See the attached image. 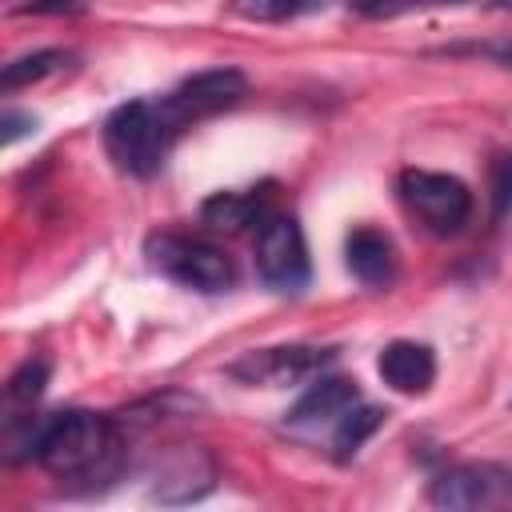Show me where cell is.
Listing matches in <instances>:
<instances>
[{
  "label": "cell",
  "mask_w": 512,
  "mask_h": 512,
  "mask_svg": "<svg viewBox=\"0 0 512 512\" xmlns=\"http://www.w3.org/2000/svg\"><path fill=\"white\" fill-rule=\"evenodd\" d=\"M492 8H504V12H512V0H492Z\"/></svg>",
  "instance_id": "obj_23"
},
{
  "label": "cell",
  "mask_w": 512,
  "mask_h": 512,
  "mask_svg": "<svg viewBox=\"0 0 512 512\" xmlns=\"http://www.w3.org/2000/svg\"><path fill=\"white\" fill-rule=\"evenodd\" d=\"M492 212L504 216L512 208V152H500L492 160Z\"/></svg>",
  "instance_id": "obj_19"
},
{
  "label": "cell",
  "mask_w": 512,
  "mask_h": 512,
  "mask_svg": "<svg viewBox=\"0 0 512 512\" xmlns=\"http://www.w3.org/2000/svg\"><path fill=\"white\" fill-rule=\"evenodd\" d=\"M332 360V348H312V344H284V348H256L244 352L240 360L228 364V376L240 384H260V388H280L316 376Z\"/></svg>",
  "instance_id": "obj_8"
},
{
  "label": "cell",
  "mask_w": 512,
  "mask_h": 512,
  "mask_svg": "<svg viewBox=\"0 0 512 512\" xmlns=\"http://www.w3.org/2000/svg\"><path fill=\"white\" fill-rule=\"evenodd\" d=\"M156 480L160 484L152 488V500H160V504H188V500H200L212 488L216 468H212V460L200 448H184V452H172L160 464Z\"/></svg>",
  "instance_id": "obj_12"
},
{
  "label": "cell",
  "mask_w": 512,
  "mask_h": 512,
  "mask_svg": "<svg viewBox=\"0 0 512 512\" xmlns=\"http://www.w3.org/2000/svg\"><path fill=\"white\" fill-rule=\"evenodd\" d=\"M352 12L368 16V20H392L416 8H432V4H460V0H344Z\"/></svg>",
  "instance_id": "obj_18"
},
{
  "label": "cell",
  "mask_w": 512,
  "mask_h": 512,
  "mask_svg": "<svg viewBox=\"0 0 512 512\" xmlns=\"http://www.w3.org/2000/svg\"><path fill=\"white\" fill-rule=\"evenodd\" d=\"M16 12H24V16H76V12H84V0H28Z\"/></svg>",
  "instance_id": "obj_21"
},
{
  "label": "cell",
  "mask_w": 512,
  "mask_h": 512,
  "mask_svg": "<svg viewBox=\"0 0 512 512\" xmlns=\"http://www.w3.org/2000/svg\"><path fill=\"white\" fill-rule=\"evenodd\" d=\"M320 0H228L232 16L252 20V24H280V20H296L304 12H312Z\"/></svg>",
  "instance_id": "obj_17"
},
{
  "label": "cell",
  "mask_w": 512,
  "mask_h": 512,
  "mask_svg": "<svg viewBox=\"0 0 512 512\" xmlns=\"http://www.w3.org/2000/svg\"><path fill=\"white\" fill-rule=\"evenodd\" d=\"M24 132H36V116H32V112L4 108V112H0V140H4V144H16Z\"/></svg>",
  "instance_id": "obj_20"
},
{
  "label": "cell",
  "mask_w": 512,
  "mask_h": 512,
  "mask_svg": "<svg viewBox=\"0 0 512 512\" xmlns=\"http://www.w3.org/2000/svg\"><path fill=\"white\" fill-rule=\"evenodd\" d=\"M344 264L364 288H388L396 280V244L388 232L360 224L344 240Z\"/></svg>",
  "instance_id": "obj_10"
},
{
  "label": "cell",
  "mask_w": 512,
  "mask_h": 512,
  "mask_svg": "<svg viewBox=\"0 0 512 512\" xmlns=\"http://www.w3.org/2000/svg\"><path fill=\"white\" fill-rule=\"evenodd\" d=\"M124 436L112 416L68 408L40 416L32 460L56 480H112L120 468Z\"/></svg>",
  "instance_id": "obj_1"
},
{
  "label": "cell",
  "mask_w": 512,
  "mask_h": 512,
  "mask_svg": "<svg viewBox=\"0 0 512 512\" xmlns=\"http://www.w3.org/2000/svg\"><path fill=\"white\" fill-rule=\"evenodd\" d=\"M248 80L240 68H204V72H192L188 80H180L164 100L160 108L168 112V120L176 128H188L192 120H204L228 104H236L244 96Z\"/></svg>",
  "instance_id": "obj_7"
},
{
  "label": "cell",
  "mask_w": 512,
  "mask_h": 512,
  "mask_svg": "<svg viewBox=\"0 0 512 512\" xmlns=\"http://www.w3.org/2000/svg\"><path fill=\"white\" fill-rule=\"evenodd\" d=\"M380 424H384V412H380L376 404H360V400H356V404L332 424V448H336V456L348 460Z\"/></svg>",
  "instance_id": "obj_15"
},
{
  "label": "cell",
  "mask_w": 512,
  "mask_h": 512,
  "mask_svg": "<svg viewBox=\"0 0 512 512\" xmlns=\"http://www.w3.org/2000/svg\"><path fill=\"white\" fill-rule=\"evenodd\" d=\"M360 400V388L356 380H344V376H320L288 412H284V424L304 432V428H320V424H336L352 404Z\"/></svg>",
  "instance_id": "obj_11"
},
{
  "label": "cell",
  "mask_w": 512,
  "mask_h": 512,
  "mask_svg": "<svg viewBox=\"0 0 512 512\" xmlns=\"http://www.w3.org/2000/svg\"><path fill=\"white\" fill-rule=\"evenodd\" d=\"M268 212V188H252V192H212L200 204V220L212 232H240L244 224L260 220Z\"/></svg>",
  "instance_id": "obj_13"
},
{
  "label": "cell",
  "mask_w": 512,
  "mask_h": 512,
  "mask_svg": "<svg viewBox=\"0 0 512 512\" xmlns=\"http://www.w3.org/2000/svg\"><path fill=\"white\" fill-rule=\"evenodd\" d=\"M252 260H256V276L272 292L296 296L300 288H308L312 264H308V244H304V228H300L296 216H288V212H264L256 220Z\"/></svg>",
  "instance_id": "obj_4"
},
{
  "label": "cell",
  "mask_w": 512,
  "mask_h": 512,
  "mask_svg": "<svg viewBox=\"0 0 512 512\" xmlns=\"http://www.w3.org/2000/svg\"><path fill=\"white\" fill-rule=\"evenodd\" d=\"M376 372L380 380L400 392V396H420L432 388L436 380V352L420 340H392L384 344V352L376 356Z\"/></svg>",
  "instance_id": "obj_9"
},
{
  "label": "cell",
  "mask_w": 512,
  "mask_h": 512,
  "mask_svg": "<svg viewBox=\"0 0 512 512\" xmlns=\"http://www.w3.org/2000/svg\"><path fill=\"white\" fill-rule=\"evenodd\" d=\"M68 60H72V52H64V48H40V52L16 56V60H8L4 72H0V92L12 96L16 88H28V84H36V80L60 72Z\"/></svg>",
  "instance_id": "obj_14"
},
{
  "label": "cell",
  "mask_w": 512,
  "mask_h": 512,
  "mask_svg": "<svg viewBox=\"0 0 512 512\" xmlns=\"http://www.w3.org/2000/svg\"><path fill=\"white\" fill-rule=\"evenodd\" d=\"M48 388V364L44 360H24L8 384H4V400H8V412H32L36 400L44 396Z\"/></svg>",
  "instance_id": "obj_16"
},
{
  "label": "cell",
  "mask_w": 512,
  "mask_h": 512,
  "mask_svg": "<svg viewBox=\"0 0 512 512\" xmlns=\"http://www.w3.org/2000/svg\"><path fill=\"white\" fill-rule=\"evenodd\" d=\"M400 200L432 236H456L472 216L468 184L448 172H428V168L400 172Z\"/></svg>",
  "instance_id": "obj_5"
},
{
  "label": "cell",
  "mask_w": 512,
  "mask_h": 512,
  "mask_svg": "<svg viewBox=\"0 0 512 512\" xmlns=\"http://www.w3.org/2000/svg\"><path fill=\"white\" fill-rule=\"evenodd\" d=\"M460 52H476V56H488V60L512 68V40H488V44H472V48H460Z\"/></svg>",
  "instance_id": "obj_22"
},
{
  "label": "cell",
  "mask_w": 512,
  "mask_h": 512,
  "mask_svg": "<svg viewBox=\"0 0 512 512\" xmlns=\"http://www.w3.org/2000/svg\"><path fill=\"white\" fill-rule=\"evenodd\" d=\"M176 132L180 128L168 120L160 100H128L104 120V148L120 172L148 180L160 172Z\"/></svg>",
  "instance_id": "obj_2"
},
{
  "label": "cell",
  "mask_w": 512,
  "mask_h": 512,
  "mask_svg": "<svg viewBox=\"0 0 512 512\" xmlns=\"http://www.w3.org/2000/svg\"><path fill=\"white\" fill-rule=\"evenodd\" d=\"M144 256L160 276H168L184 288H196V292H228L236 284L232 256L204 236L156 232V236H148Z\"/></svg>",
  "instance_id": "obj_3"
},
{
  "label": "cell",
  "mask_w": 512,
  "mask_h": 512,
  "mask_svg": "<svg viewBox=\"0 0 512 512\" xmlns=\"http://www.w3.org/2000/svg\"><path fill=\"white\" fill-rule=\"evenodd\" d=\"M428 504L448 508V512L512 504V464H496V460L452 464L428 480Z\"/></svg>",
  "instance_id": "obj_6"
}]
</instances>
